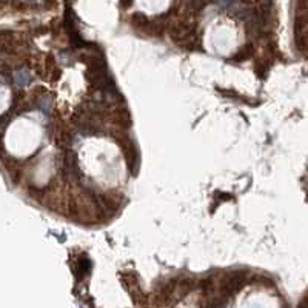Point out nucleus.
Instances as JSON below:
<instances>
[{"instance_id": "f257e3e1", "label": "nucleus", "mask_w": 308, "mask_h": 308, "mask_svg": "<svg viewBox=\"0 0 308 308\" xmlns=\"http://www.w3.org/2000/svg\"><path fill=\"white\" fill-rule=\"evenodd\" d=\"M122 5L126 8V6H130L131 5V0H122Z\"/></svg>"}]
</instances>
